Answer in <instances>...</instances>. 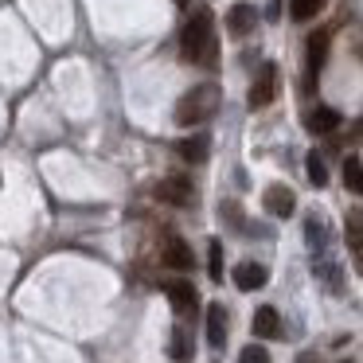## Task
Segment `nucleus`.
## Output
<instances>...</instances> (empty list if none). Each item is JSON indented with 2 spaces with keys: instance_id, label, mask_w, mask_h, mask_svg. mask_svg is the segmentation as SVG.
<instances>
[{
  "instance_id": "15",
  "label": "nucleus",
  "mask_w": 363,
  "mask_h": 363,
  "mask_svg": "<svg viewBox=\"0 0 363 363\" xmlns=\"http://www.w3.org/2000/svg\"><path fill=\"white\" fill-rule=\"evenodd\" d=\"M207 344H211V347L227 344V308H223V305L207 308Z\"/></svg>"
},
{
  "instance_id": "18",
  "label": "nucleus",
  "mask_w": 363,
  "mask_h": 363,
  "mask_svg": "<svg viewBox=\"0 0 363 363\" xmlns=\"http://www.w3.org/2000/svg\"><path fill=\"white\" fill-rule=\"evenodd\" d=\"M344 184L352 191H363V160L359 157H347L344 160Z\"/></svg>"
},
{
  "instance_id": "14",
  "label": "nucleus",
  "mask_w": 363,
  "mask_h": 363,
  "mask_svg": "<svg viewBox=\"0 0 363 363\" xmlns=\"http://www.w3.org/2000/svg\"><path fill=\"white\" fill-rule=\"evenodd\" d=\"M254 332H258V340H277L281 336V316H277L274 305H262L258 313H254Z\"/></svg>"
},
{
  "instance_id": "23",
  "label": "nucleus",
  "mask_w": 363,
  "mask_h": 363,
  "mask_svg": "<svg viewBox=\"0 0 363 363\" xmlns=\"http://www.w3.org/2000/svg\"><path fill=\"white\" fill-rule=\"evenodd\" d=\"M266 16H269V20L281 16V0H269V12H266Z\"/></svg>"
},
{
  "instance_id": "12",
  "label": "nucleus",
  "mask_w": 363,
  "mask_h": 363,
  "mask_svg": "<svg viewBox=\"0 0 363 363\" xmlns=\"http://www.w3.org/2000/svg\"><path fill=\"white\" fill-rule=\"evenodd\" d=\"M254 24H258V9H250V4H235V9L227 12L230 35H250Z\"/></svg>"
},
{
  "instance_id": "19",
  "label": "nucleus",
  "mask_w": 363,
  "mask_h": 363,
  "mask_svg": "<svg viewBox=\"0 0 363 363\" xmlns=\"http://www.w3.org/2000/svg\"><path fill=\"white\" fill-rule=\"evenodd\" d=\"M320 9H324V0H289L293 20H301V24H305V20H313Z\"/></svg>"
},
{
  "instance_id": "4",
  "label": "nucleus",
  "mask_w": 363,
  "mask_h": 363,
  "mask_svg": "<svg viewBox=\"0 0 363 363\" xmlns=\"http://www.w3.org/2000/svg\"><path fill=\"white\" fill-rule=\"evenodd\" d=\"M164 293H168V301H172V308L180 316H191L199 308V293H196V285H191L188 277H172V281L164 285Z\"/></svg>"
},
{
  "instance_id": "9",
  "label": "nucleus",
  "mask_w": 363,
  "mask_h": 363,
  "mask_svg": "<svg viewBox=\"0 0 363 363\" xmlns=\"http://www.w3.org/2000/svg\"><path fill=\"white\" fill-rule=\"evenodd\" d=\"M164 262L172 269H184V274H188V269H196V254H191V246L184 242V238H176V235L164 238Z\"/></svg>"
},
{
  "instance_id": "5",
  "label": "nucleus",
  "mask_w": 363,
  "mask_h": 363,
  "mask_svg": "<svg viewBox=\"0 0 363 363\" xmlns=\"http://www.w3.org/2000/svg\"><path fill=\"white\" fill-rule=\"evenodd\" d=\"M152 196H157L160 203H176V207H184V203H191L196 188H191L188 176H168V180H160L157 188H152Z\"/></svg>"
},
{
  "instance_id": "8",
  "label": "nucleus",
  "mask_w": 363,
  "mask_h": 363,
  "mask_svg": "<svg viewBox=\"0 0 363 363\" xmlns=\"http://www.w3.org/2000/svg\"><path fill=\"white\" fill-rule=\"evenodd\" d=\"M262 203H266L269 215H277V219H289L293 207H297V196H293V188H285V184H269L266 196H262Z\"/></svg>"
},
{
  "instance_id": "3",
  "label": "nucleus",
  "mask_w": 363,
  "mask_h": 363,
  "mask_svg": "<svg viewBox=\"0 0 363 363\" xmlns=\"http://www.w3.org/2000/svg\"><path fill=\"white\" fill-rule=\"evenodd\" d=\"M324 59H328V32H313L305 43V86H316V74H320Z\"/></svg>"
},
{
  "instance_id": "7",
  "label": "nucleus",
  "mask_w": 363,
  "mask_h": 363,
  "mask_svg": "<svg viewBox=\"0 0 363 363\" xmlns=\"http://www.w3.org/2000/svg\"><path fill=\"white\" fill-rule=\"evenodd\" d=\"M344 242H347V250H352V258H355V269L363 274V211L359 207H352L347 219H344Z\"/></svg>"
},
{
  "instance_id": "20",
  "label": "nucleus",
  "mask_w": 363,
  "mask_h": 363,
  "mask_svg": "<svg viewBox=\"0 0 363 363\" xmlns=\"http://www.w3.org/2000/svg\"><path fill=\"white\" fill-rule=\"evenodd\" d=\"M207 274H211V281H223V246L211 242V250H207Z\"/></svg>"
},
{
  "instance_id": "16",
  "label": "nucleus",
  "mask_w": 363,
  "mask_h": 363,
  "mask_svg": "<svg viewBox=\"0 0 363 363\" xmlns=\"http://www.w3.org/2000/svg\"><path fill=\"white\" fill-rule=\"evenodd\" d=\"M207 145H211V141H207L203 133H199V137H184L176 152H180V157L188 160V164H203V160H207Z\"/></svg>"
},
{
  "instance_id": "24",
  "label": "nucleus",
  "mask_w": 363,
  "mask_h": 363,
  "mask_svg": "<svg viewBox=\"0 0 363 363\" xmlns=\"http://www.w3.org/2000/svg\"><path fill=\"white\" fill-rule=\"evenodd\" d=\"M176 4H184V0H176Z\"/></svg>"
},
{
  "instance_id": "11",
  "label": "nucleus",
  "mask_w": 363,
  "mask_h": 363,
  "mask_svg": "<svg viewBox=\"0 0 363 363\" xmlns=\"http://www.w3.org/2000/svg\"><path fill=\"white\" fill-rule=\"evenodd\" d=\"M305 238H308L313 258H324V254H328V223H324L320 215H308L305 219Z\"/></svg>"
},
{
  "instance_id": "21",
  "label": "nucleus",
  "mask_w": 363,
  "mask_h": 363,
  "mask_svg": "<svg viewBox=\"0 0 363 363\" xmlns=\"http://www.w3.org/2000/svg\"><path fill=\"white\" fill-rule=\"evenodd\" d=\"M238 363H269V352L262 344H246L242 355H238Z\"/></svg>"
},
{
  "instance_id": "22",
  "label": "nucleus",
  "mask_w": 363,
  "mask_h": 363,
  "mask_svg": "<svg viewBox=\"0 0 363 363\" xmlns=\"http://www.w3.org/2000/svg\"><path fill=\"white\" fill-rule=\"evenodd\" d=\"M172 355H176V359H188V355H191V344H188V336H184V332H176V340H172Z\"/></svg>"
},
{
  "instance_id": "10",
  "label": "nucleus",
  "mask_w": 363,
  "mask_h": 363,
  "mask_svg": "<svg viewBox=\"0 0 363 363\" xmlns=\"http://www.w3.org/2000/svg\"><path fill=\"white\" fill-rule=\"evenodd\" d=\"M266 281H269V269L262 266V262H242V266H235V285H238L242 293L262 289Z\"/></svg>"
},
{
  "instance_id": "13",
  "label": "nucleus",
  "mask_w": 363,
  "mask_h": 363,
  "mask_svg": "<svg viewBox=\"0 0 363 363\" xmlns=\"http://www.w3.org/2000/svg\"><path fill=\"white\" fill-rule=\"evenodd\" d=\"M305 129L308 133H332V129H340V113L332 106H316L305 113Z\"/></svg>"
},
{
  "instance_id": "1",
  "label": "nucleus",
  "mask_w": 363,
  "mask_h": 363,
  "mask_svg": "<svg viewBox=\"0 0 363 363\" xmlns=\"http://www.w3.org/2000/svg\"><path fill=\"white\" fill-rule=\"evenodd\" d=\"M180 55L188 59V63L215 67L219 48H215V24H211V12H207V9L191 12V20L184 24V32H180Z\"/></svg>"
},
{
  "instance_id": "17",
  "label": "nucleus",
  "mask_w": 363,
  "mask_h": 363,
  "mask_svg": "<svg viewBox=\"0 0 363 363\" xmlns=\"http://www.w3.org/2000/svg\"><path fill=\"white\" fill-rule=\"evenodd\" d=\"M305 172H308V184H313V188H324V184H328V168H324L320 152H308L305 157Z\"/></svg>"
},
{
  "instance_id": "6",
  "label": "nucleus",
  "mask_w": 363,
  "mask_h": 363,
  "mask_svg": "<svg viewBox=\"0 0 363 363\" xmlns=\"http://www.w3.org/2000/svg\"><path fill=\"white\" fill-rule=\"evenodd\" d=\"M274 94H277V67L274 63H262L258 79H254V86H250V106H254V110H262V106L274 102Z\"/></svg>"
},
{
  "instance_id": "2",
  "label": "nucleus",
  "mask_w": 363,
  "mask_h": 363,
  "mask_svg": "<svg viewBox=\"0 0 363 363\" xmlns=\"http://www.w3.org/2000/svg\"><path fill=\"white\" fill-rule=\"evenodd\" d=\"M219 110V86L215 82H199L176 102V125H203L211 113Z\"/></svg>"
}]
</instances>
